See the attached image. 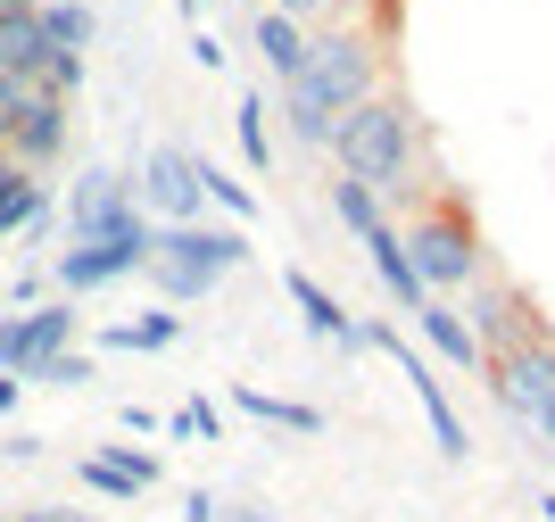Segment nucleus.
<instances>
[{"instance_id":"f257e3e1","label":"nucleus","mask_w":555,"mask_h":522,"mask_svg":"<svg viewBox=\"0 0 555 522\" xmlns=\"http://www.w3.org/2000/svg\"><path fill=\"white\" fill-rule=\"evenodd\" d=\"M324 141H332V158H340V182H357L373 200H398L406 175H415V109L390 100V91L357 100Z\"/></svg>"},{"instance_id":"f03ea898","label":"nucleus","mask_w":555,"mask_h":522,"mask_svg":"<svg viewBox=\"0 0 555 522\" xmlns=\"http://www.w3.org/2000/svg\"><path fill=\"white\" fill-rule=\"evenodd\" d=\"M357 100H373V42L365 34H307V67L282 84V116L324 141Z\"/></svg>"},{"instance_id":"7ed1b4c3","label":"nucleus","mask_w":555,"mask_h":522,"mask_svg":"<svg viewBox=\"0 0 555 522\" xmlns=\"http://www.w3.org/2000/svg\"><path fill=\"white\" fill-rule=\"evenodd\" d=\"M241 257H249L241 225H166L158 241H150V273H158V291L175 298V307H183V298H208Z\"/></svg>"},{"instance_id":"20e7f679","label":"nucleus","mask_w":555,"mask_h":522,"mask_svg":"<svg viewBox=\"0 0 555 522\" xmlns=\"http://www.w3.org/2000/svg\"><path fill=\"white\" fill-rule=\"evenodd\" d=\"M398 241H406V266H415V282L431 298L464 291V282L481 273V241H473V225H464L456 207H431V216H423L415 232H398Z\"/></svg>"},{"instance_id":"39448f33","label":"nucleus","mask_w":555,"mask_h":522,"mask_svg":"<svg viewBox=\"0 0 555 522\" xmlns=\"http://www.w3.org/2000/svg\"><path fill=\"white\" fill-rule=\"evenodd\" d=\"M489 390H498V407H514L531 432L555 440V348L547 341H522L506 357H489Z\"/></svg>"},{"instance_id":"423d86ee","label":"nucleus","mask_w":555,"mask_h":522,"mask_svg":"<svg viewBox=\"0 0 555 522\" xmlns=\"http://www.w3.org/2000/svg\"><path fill=\"white\" fill-rule=\"evenodd\" d=\"M133 225H150V216H141V191L125 175H108V166L75 175V191H67V232L75 241H116V232H133Z\"/></svg>"},{"instance_id":"0eeeda50","label":"nucleus","mask_w":555,"mask_h":522,"mask_svg":"<svg viewBox=\"0 0 555 522\" xmlns=\"http://www.w3.org/2000/svg\"><path fill=\"white\" fill-rule=\"evenodd\" d=\"M59 348H75V307L67 298H50V307H34V316H0V373L34 382Z\"/></svg>"},{"instance_id":"6e6552de","label":"nucleus","mask_w":555,"mask_h":522,"mask_svg":"<svg viewBox=\"0 0 555 522\" xmlns=\"http://www.w3.org/2000/svg\"><path fill=\"white\" fill-rule=\"evenodd\" d=\"M150 241L158 232L133 225V232H116V241H75V250H59V291H108V282H125V273L150 266Z\"/></svg>"},{"instance_id":"1a4fd4ad","label":"nucleus","mask_w":555,"mask_h":522,"mask_svg":"<svg viewBox=\"0 0 555 522\" xmlns=\"http://www.w3.org/2000/svg\"><path fill=\"white\" fill-rule=\"evenodd\" d=\"M357 348H390L398 373L415 382V407H423V423H431V440H440V456H464V423H456V407H448V382H431V365L398 341L390 323H357Z\"/></svg>"},{"instance_id":"9d476101","label":"nucleus","mask_w":555,"mask_h":522,"mask_svg":"<svg viewBox=\"0 0 555 522\" xmlns=\"http://www.w3.org/2000/svg\"><path fill=\"white\" fill-rule=\"evenodd\" d=\"M133 191L158 207L166 225H199V207H208V191H199V158H191V150H175V141H166V150H150V166H141Z\"/></svg>"},{"instance_id":"9b49d317","label":"nucleus","mask_w":555,"mask_h":522,"mask_svg":"<svg viewBox=\"0 0 555 522\" xmlns=\"http://www.w3.org/2000/svg\"><path fill=\"white\" fill-rule=\"evenodd\" d=\"M0 158H9V166H25V175H42L50 158H67V100H50V91H42V100L25 109L17 141H9Z\"/></svg>"},{"instance_id":"f8f14e48","label":"nucleus","mask_w":555,"mask_h":522,"mask_svg":"<svg viewBox=\"0 0 555 522\" xmlns=\"http://www.w3.org/2000/svg\"><path fill=\"white\" fill-rule=\"evenodd\" d=\"M473 341H481V357H506V348H522V341H539V323H531V307L514 291H481L473 298Z\"/></svg>"},{"instance_id":"ddd939ff","label":"nucleus","mask_w":555,"mask_h":522,"mask_svg":"<svg viewBox=\"0 0 555 522\" xmlns=\"http://www.w3.org/2000/svg\"><path fill=\"white\" fill-rule=\"evenodd\" d=\"M50 59V34H42V9H25V0H0V75H42Z\"/></svg>"},{"instance_id":"4468645a","label":"nucleus","mask_w":555,"mask_h":522,"mask_svg":"<svg viewBox=\"0 0 555 522\" xmlns=\"http://www.w3.org/2000/svg\"><path fill=\"white\" fill-rule=\"evenodd\" d=\"M282 291H291V307L307 316V332H315V341H332V348H357V316H348V307L324 291V282H315V273H282Z\"/></svg>"},{"instance_id":"2eb2a0df","label":"nucleus","mask_w":555,"mask_h":522,"mask_svg":"<svg viewBox=\"0 0 555 522\" xmlns=\"http://www.w3.org/2000/svg\"><path fill=\"white\" fill-rule=\"evenodd\" d=\"M158 481V456L150 448H100L83 456V489H100V498H141Z\"/></svg>"},{"instance_id":"dca6fc26","label":"nucleus","mask_w":555,"mask_h":522,"mask_svg":"<svg viewBox=\"0 0 555 522\" xmlns=\"http://www.w3.org/2000/svg\"><path fill=\"white\" fill-rule=\"evenodd\" d=\"M232 407L249 415V423H274V432H299V440L324 432V407H307V398H282V390H257V382L232 390Z\"/></svg>"},{"instance_id":"f3484780","label":"nucleus","mask_w":555,"mask_h":522,"mask_svg":"<svg viewBox=\"0 0 555 522\" xmlns=\"http://www.w3.org/2000/svg\"><path fill=\"white\" fill-rule=\"evenodd\" d=\"M415 323H423V341H431V357L464 365V373H473V365H489V357H481V341H473V323H464L456 307H448V298H423V307H415Z\"/></svg>"},{"instance_id":"a211bd4d","label":"nucleus","mask_w":555,"mask_h":522,"mask_svg":"<svg viewBox=\"0 0 555 522\" xmlns=\"http://www.w3.org/2000/svg\"><path fill=\"white\" fill-rule=\"evenodd\" d=\"M257 50H266V67L291 84V75L307 67V25H299V17H282V9H257Z\"/></svg>"},{"instance_id":"6ab92c4d","label":"nucleus","mask_w":555,"mask_h":522,"mask_svg":"<svg viewBox=\"0 0 555 522\" xmlns=\"http://www.w3.org/2000/svg\"><path fill=\"white\" fill-rule=\"evenodd\" d=\"M365 250H373V273H382V282H390L398 291V307H406V316H415L423 298V282H415V266H406V241H398V225H382V232H365Z\"/></svg>"},{"instance_id":"aec40b11","label":"nucleus","mask_w":555,"mask_h":522,"mask_svg":"<svg viewBox=\"0 0 555 522\" xmlns=\"http://www.w3.org/2000/svg\"><path fill=\"white\" fill-rule=\"evenodd\" d=\"M50 200H42V182L25 175V166H0V232H25V225H42Z\"/></svg>"},{"instance_id":"412c9836","label":"nucleus","mask_w":555,"mask_h":522,"mask_svg":"<svg viewBox=\"0 0 555 522\" xmlns=\"http://www.w3.org/2000/svg\"><path fill=\"white\" fill-rule=\"evenodd\" d=\"M175 332H183V316H133V323H108V348H133V357H158V348H175Z\"/></svg>"},{"instance_id":"4be33fe9","label":"nucleus","mask_w":555,"mask_h":522,"mask_svg":"<svg viewBox=\"0 0 555 522\" xmlns=\"http://www.w3.org/2000/svg\"><path fill=\"white\" fill-rule=\"evenodd\" d=\"M42 34H50V50H83V42H92V9H83V0H50Z\"/></svg>"},{"instance_id":"5701e85b","label":"nucleus","mask_w":555,"mask_h":522,"mask_svg":"<svg viewBox=\"0 0 555 522\" xmlns=\"http://www.w3.org/2000/svg\"><path fill=\"white\" fill-rule=\"evenodd\" d=\"M232 141H241V158L257 166V175H266V158H274V141H266V100H241V109H232Z\"/></svg>"},{"instance_id":"b1692460","label":"nucleus","mask_w":555,"mask_h":522,"mask_svg":"<svg viewBox=\"0 0 555 522\" xmlns=\"http://www.w3.org/2000/svg\"><path fill=\"white\" fill-rule=\"evenodd\" d=\"M332 216H340V225L357 232V241L390 225V216H382V200H373V191H357V182H332Z\"/></svg>"},{"instance_id":"393cba45","label":"nucleus","mask_w":555,"mask_h":522,"mask_svg":"<svg viewBox=\"0 0 555 522\" xmlns=\"http://www.w3.org/2000/svg\"><path fill=\"white\" fill-rule=\"evenodd\" d=\"M199 191H208V207H224V216H241V225L257 216V191H249V182H232L224 166H208V158H199Z\"/></svg>"},{"instance_id":"a878e982","label":"nucleus","mask_w":555,"mask_h":522,"mask_svg":"<svg viewBox=\"0 0 555 522\" xmlns=\"http://www.w3.org/2000/svg\"><path fill=\"white\" fill-rule=\"evenodd\" d=\"M42 100V84H25V75H0V150L17 141V125H25V109Z\"/></svg>"},{"instance_id":"bb28decb","label":"nucleus","mask_w":555,"mask_h":522,"mask_svg":"<svg viewBox=\"0 0 555 522\" xmlns=\"http://www.w3.org/2000/svg\"><path fill=\"white\" fill-rule=\"evenodd\" d=\"M166 432H175V440H216V432H224V415H216L208 398H183V407L166 415Z\"/></svg>"},{"instance_id":"cd10ccee","label":"nucleus","mask_w":555,"mask_h":522,"mask_svg":"<svg viewBox=\"0 0 555 522\" xmlns=\"http://www.w3.org/2000/svg\"><path fill=\"white\" fill-rule=\"evenodd\" d=\"M34 382H50V390H83V382H92V357H83V348H59V357H50Z\"/></svg>"},{"instance_id":"c85d7f7f","label":"nucleus","mask_w":555,"mask_h":522,"mask_svg":"<svg viewBox=\"0 0 555 522\" xmlns=\"http://www.w3.org/2000/svg\"><path fill=\"white\" fill-rule=\"evenodd\" d=\"M266 9H282V17H340V9H365V0H266Z\"/></svg>"},{"instance_id":"c756f323","label":"nucleus","mask_w":555,"mask_h":522,"mask_svg":"<svg viewBox=\"0 0 555 522\" xmlns=\"http://www.w3.org/2000/svg\"><path fill=\"white\" fill-rule=\"evenodd\" d=\"M183 522H224V506H216L208 489H191V498H183Z\"/></svg>"},{"instance_id":"7c9ffc66","label":"nucleus","mask_w":555,"mask_h":522,"mask_svg":"<svg viewBox=\"0 0 555 522\" xmlns=\"http://www.w3.org/2000/svg\"><path fill=\"white\" fill-rule=\"evenodd\" d=\"M17 398H25V382H17V373H0V415L17 407Z\"/></svg>"},{"instance_id":"2f4dec72","label":"nucleus","mask_w":555,"mask_h":522,"mask_svg":"<svg viewBox=\"0 0 555 522\" xmlns=\"http://www.w3.org/2000/svg\"><path fill=\"white\" fill-rule=\"evenodd\" d=\"M175 9H183V17H199V9H208V0H175Z\"/></svg>"},{"instance_id":"473e14b6","label":"nucleus","mask_w":555,"mask_h":522,"mask_svg":"<svg viewBox=\"0 0 555 522\" xmlns=\"http://www.w3.org/2000/svg\"><path fill=\"white\" fill-rule=\"evenodd\" d=\"M224 522H274V514H224Z\"/></svg>"},{"instance_id":"72a5a7b5","label":"nucleus","mask_w":555,"mask_h":522,"mask_svg":"<svg viewBox=\"0 0 555 522\" xmlns=\"http://www.w3.org/2000/svg\"><path fill=\"white\" fill-rule=\"evenodd\" d=\"M17 522H67V514H17Z\"/></svg>"},{"instance_id":"f704fd0d","label":"nucleus","mask_w":555,"mask_h":522,"mask_svg":"<svg viewBox=\"0 0 555 522\" xmlns=\"http://www.w3.org/2000/svg\"><path fill=\"white\" fill-rule=\"evenodd\" d=\"M539 514H547V522H555V498H539Z\"/></svg>"},{"instance_id":"c9c22d12","label":"nucleus","mask_w":555,"mask_h":522,"mask_svg":"<svg viewBox=\"0 0 555 522\" xmlns=\"http://www.w3.org/2000/svg\"><path fill=\"white\" fill-rule=\"evenodd\" d=\"M25 9H50V0H25Z\"/></svg>"},{"instance_id":"e433bc0d","label":"nucleus","mask_w":555,"mask_h":522,"mask_svg":"<svg viewBox=\"0 0 555 522\" xmlns=\"http://www.w3.org/2000/svg\"><path fill=\"white\" fill-rule=\"evenodd\" d=\"M67 522H92V514H67Z\"/></svg>"},{"instance_id":"4c0bfd02","label":"nucleus","mask_w":555,"mask_h":522,"mask_svg":"<svg viewBox=\"0 0 555 522\" xmlns=\"http://www.w3.org/2000/svg\"><path fill=\"white\" fill-rule=\"evenodd\" d=\"M0 166H9V158H0Z\"/></svg>"}]
</instances>
